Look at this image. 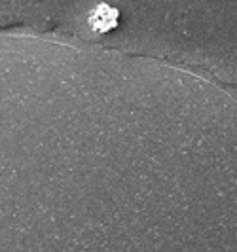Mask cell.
<instances>
[{"mask_svg":"<svg viewBox=\"0 0 237 252\" xmlns=\"http://www.w3.org/2000/svg\"><path fill=\"white\" fill-rule=\"evenodd\" d=\"M116 15L118 13L114 12L112 8H108V6H99L97 8V12L91 15V23L93 27L97 29V31H108L110 27L116 25Z\"/></svg>","mask_w":237,"mask_h":252,"instance_id":"1","label":"cell"}]
</instances>
